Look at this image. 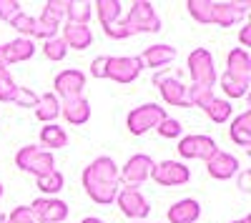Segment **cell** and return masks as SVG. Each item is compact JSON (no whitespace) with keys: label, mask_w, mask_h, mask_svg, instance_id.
I'll return each instance as SVG.
<instances>
[{"label":"cell","mask_w":251,"mask_h":223,"mask_svg":"<svg viewBox=\"0 0 251 223\" xmlns=\"http://www.w3.org/2000/svg\"><path fill=\"white\" fill-rule=\"evenodd\" d=\"M93 10H96V15H98V20H100L103 30H106V28H111L113 23H118V20H121L123 5L118 3V0H96Z\"/></svg>","instance_id":"25"},{"label":"cell","mask_w":251,"mask_h":223,"mask_svg":"<svg viewBox=\"0 0 251 223\" xmlns=\"http://www.w3.org/2000/svg\"><path fill=\"white\" fill-rule=\"evenodd\" d=\"M40 143H43L46 148H50V153H53L55 148L68 146V133L55 123H48L46 128H40Z\"/></svg>","instance_id":"26"},{"label":"cell","mask_w":251,"mask_h":223,"mask_svg":"<svg viewBox=\"0 0 251 223\" xmlns=\"http://www.w3.org/2000/svg\"><path fill=\"white\" fill-rule=\"evenodd\" d=\"M153 83L161 90L163 103H169L174 108H188V95H186V86L181 83V75L178 73H156L153 75Z\"/></svg>","instance_id":"9"},{"label":"cell","mask_w":251,"mask_h":223,"mask_svg":"<svg viewBox=\"0 0 251 223\" xmlns=\"http://www.w3.org/2000/svg\"><path fill=\"white\" fill-rule=\"evenodd\" d=\"M186 66H188V73H191L194 86L214 88V83H216V66H214L211 50H206V48L191 50V55H188V60H186Z\"/></svg>","instance_id":"5"},{"label":"cell","mask_w":251,"mask_h":223,"mask_svg":"<svg viewBox=\"0 0 251 223\" xmlns=\"http://www.w3.org/2000/svg\"><path fill=\"white\" fill-rule=\"evenodd\" d=\"M206 115L214 120V123H226L231 118V103L226 98H214L211 103L206 106Z\"/></svg>","instance_id":"31"},{"label":"cell","mask_w":251,"mask_h":223,"mask_svg":"<svg viewBox=\"0 0 251 223\" xmlns=\"http://www.w3.org/2000/svg\"><path fill=\"white\" fill-rule=\"evenodd\" d=\"M60 115L66 118L71 126H86L91 120V100L86 95H75V98L63 100Z\"/></svg>","instance_id":"17"},{"label":"cell","mask_w":251,"mask_h":223,"mask_svg":"<svg viewBox=\"0 0 251 223\" xmlns=\"http://www.w3.org/2000/svg\"><path fill=\"white\" fill-rule=\"evenodd\" d=\"M63 183H66V178H63L60 171H53V173H48V176L35 178L38 191L43 193V196H48V198H53L55 193H60V191H63Z\"/></svg>","instance_id":"29"},{"label":"cell","mask_w":251,"mask_h":223,"mask_svg":"<svg viewBox=\"0 0 251 223\" xmlns=\"http://www.w3.org/2000/svg\"><path fill=\"white\" fill-rule=\"evenodd\" d=\"M15 166L25 173H33L35 178L48 176L55 171V158L50 151H43L38 146H23L15 153Z\"/></svg>","instance_id":"3"},{"label":"cell","mask_w":251,"mask_h":223,"mask_svg":"<svg viewBox=\"0 0 251 223\" xmlns=\"http://www.w3.org/2000/svg\"><path fill=\"white\" fill-rule=\"evenodd\" d=\"M66 10H68V0H48L43 5V13L35 18V38H43V40L55 38L60 20L66 18Z\"/></svg>","instance_id":"7"},{"label":"cell","mask_w":251,"mask_h":223,"mask_svg":"<svg viewBox=\"0 0 251 223\" xmlns=\"http://www.w3.org/2000/svg\"><path fill=\"white\" fill-rule=\"evenodd\" d=\"M186 8H188V13H191V18L196 23H203V25L211 23V18H214V3L211 0H188Z\"/></svg>","instance_id":"30"},{"label":"cell","mask_w":251,"mask_h":223,"mask_svg":"<svg viewBox=\"0 0 251 223\" xmlns=\"http://www.w3.org/2000/svg\"><path fill=\"white\" fill-rule=\"evenodd\" d=\"M80 180H83V188H86L88 198L100 203V206H111L116 201V193L121 191L118 166L108 156H98L96 160H91V163L83 168Z\"/></svg>","instance_id":"1"},{"label":"cell","mask_w":251,"mask_h":223,"mask_svg":"<svg viewBox=\"0 0 251 223\" xmlns=\"http://www.w3.org/2000/svg\"><path fill=\"white\" fill-rule=\"evenodd\" d=\"M80 223H106L103 218H98V216H88V218H83Z\"/></svg>","instance_id":"42"},{"label":"cell","mask_w":251,"mask_h":223,"mask_svg":"<svg viewBox=\"0 0 251 223\" xmlns=\"http://www.w3.org/2000/svg\"><path fill=\"white\" fill-rule=\"evenodd\" d=\"M60 115V100L53 93H40L35 100V118L43 120V123H53V120Z\"/></svg>","instance_id":"24"},{"label":"cell","mask_w":251,"mask_h":223,"mask_svg":"<svg viewBox=\"0 0 251 223\" xmlns=\"http://www.w3.org/2000/svg\"><path fill=\"white\" fill-rule=\"evenodd\" d=\"M106 60H108V55H98L91 63V75L93 78H106Z\"/></svg>","instance_id":"39"},{"label":"cell","mask_w":251,"mask_h":223,"mask_svg":"<svg viewBox=\"0 0 251 223\" xmlns=\"http://www.w3.org/2000/svg\"><path fill=\"white\" fill-rule=\"evenodd\" d=\"M66 53H68V48H66V43H63V38H50V40H43V55L48 58V60H53V63H60L63 58H66Z\"/></svg>","instance_id":"35"},{"label":"cell","mask_w":251,"mask_h":223,"mask_svg":"<svg viewBox=\"0 0 251 223\" xmlns=\"http://www.w3.org/2000/svg\"><path fill=\"white\" fill-rule=\"evenodd\" d=\"M239 40H241L244 50H246V48H251V25H244V28H241V33H239Z\"/></svg>","instance_id":"41"},{"label":"cell","mask_w":251,"mask_h":223,"mask_svg":"<svg viewBox=\"0 0 251 223\" xmlns=\"http://www.w3.org/2000/svg\"><path fill=\"white\" fill-rule=\"evenodd\" d=\"M28 208H30L35 223H63L68 218V203L55 198V196L53 198H48V196L35 198Z\"/></svg>","instance_id":"11"},{"label":"cell","mask_w":251,"mask_h":223,"mask_svg":"<svg viewBox=\"0 0 251 223\" xmlns=\"http://www.w3.org/2000/svg\"><path fill=\"white\" fill-rule=\"evenodd\" d=\"M83 88H86V73L78 70V68H68V70H60L53 78V95L55 98H75L83 95Z\"/></svg>","instance_id":"12"},{"label":"cell","mask_w":251,"mask_h":223,"mask_svg":"<svg viewBox=\"0 0 251 223\" xmlns=\"http://www.w3.org/2000/svg\"><path fill=\"white\" fill-rule=\"evenodd\" d=\"M143 70L141 55H108L106 60V78L116 80V83H133Z\"/></svg>","instance_id":"8"},{"label":"cell","mask_w":251,"mask_h":223,"mask_svg":"<svg viewBox=\"0 0 251 223\" xmlns=\"http://www.w3.org/2000/svg\"><path fill=\"white\" fill-rule=\"evenodd\" d=\"M18 13H23V10H20V3H18V0H0V20L10 23V20H13Z\"/></svg>","instance_id":"37"},{"label":"cell","mask_w":251,"mask_h":223,"mask_svg":"<svg viewBox=\"0 0 251 223\" xmlns=\"http://www.w3.org/2000/svg\"><path fill=\"white\" fill-rule=\"evenodd\" d=\"M236 176H239V188H241L244 193H249V191H251V173H249V171H239Z\"/></svg>","instance_id":"40"},{"label":"cell","mask_w":251,"mask_h":223,"mask_svg":"<svg viewBox=\"0 0 251 223\" xmlns=\"http://www.w3.org/2000/svg\"><path fill=\"white\" fill-rule=\"evenodd\" d=\"M163 118H166V111L158 103H143V106H138L128 113L126 126H128L131 135H143L149 131H156Z\"/></svg>","instance_id":"6"},{"label":"cell","mask_w":251,"mask_h":223,"mask_svg":"<svg viewBox=\"0 0 251 223\" xmlns=\"http://www.w3.org/2000/svg\"><path fill=\"white\" fill-rule=\"evenodd\" d=\"M231 140L241 148H249L251 146V111H244L239 113L234 120H231V131H228Z\"/></svg>","instance_id":"23"},{"label":"cell","mask_w":251,"mask_h":223,"mask_svg":"<svg viewBox=\"0 0 251 223\" xmlns=\"http://www.w3.org/2000/svg\"><path fill=\"white\" fill-rule=\"evenodd\" d=\"M0 48H3V55L8 60V66L10 63H23V60H30L35 55V43L28 40V38H15V40H10V43L0 45Z\"/></svg>","instance_id":"20"},{"label":"cell","mask_w":251,"mask_h":223,"mask_svg":"<svg viewBox=\"0 0 251 223\" xmlns=\"http://www.w3.org/2000/svg\"><path fill=\"white\" fill-rule=\"evenodd\" d=\"M18 93H20V86L13 80L10 70H0V100L3 103H15Z\"/></svg>","instance_id":"32"},{"label":"cell","mask_w":251,"mask_h":223,"mask_svg":"<svg viewBox=\"0 0 251 223\" xmlns=\"http://www.w3.org/2000/svg\"><path fill=\"white\" fill-rule=\"evenodd\" d=\"M221 90L228 95V98H244L246 95V90H249V83L251 80H244V78H236V75H231V73H224L221 75Z\"/></svg>","instance_id":"28"},{"label":"cell","mask_w":251,"mask_h":223,"mask_svg":"<svg viewBox=\"0 0 251 223\" xmlns=\"http://www.w3.org/2000/svg\"><path fill=\"white\" fill-rule=\"evenodd\" d=\"M133 223H146V221H133Z\"/></svg>","instance_id":"46"},{"label":"cell","mask_w":251,"mask_h":223,"mask_svg":"<svg viewBox=\"0 0 251 223\" xmlns=\"http://www.w3.org/2000/svg\"><path fill=\"white\" fill-rule=\"evenodd\" d=\"M199 216H201V206L194 198L176 201V203L169 208V221L171 223H196Z\"/></svg>","instance_id":"21"},{"label":"cell","mask_w":251,"mask_h":223,"mask_svg":"<svg viewBox=\"0 0 251 223\" xmlns=\"http://www.w3.org/2000/svg\"><path fill=\"white\" fill-rule=\"evenodd\" d=\"M116 203L121 208V213L131 221H143L146 216L151 213V206L149 201L143 198L141 191H133V188H121L116 193Z\"/></svg>","instance_id":"13"},{"label":"cell","mask_w":251,"mask_h":223,"mask_svg":"<svg viewBox=\"0 0 251 223\" xmlns=\"http://www.w3.org/2000/svg\"><path fill=\"white\" fill-rule=\"evenodd\" d=\"M251 3L249 0H234V3H214V18L211 23L221 25V28H231L236 23H241V20L246 18Z\"/></svg>","instance_id":"15"},{"label":"cell","mask_w":251,"mask_h":223,"mask_svg":"<svg viewBox=\"0 0 251 223\" xmlns=\"http://www.w3.org/2000/svg\"><path fill=\"white\" fill-rule=\"evenodd\" d=\"M153 160L151 156H146V153H136L131 156L128 160H126V166L118 168V183H123V188H133L138 191L146 180L151 178V171H153Z\"/></svg>","instance_id":"4"},{"label":"cell","mask_w":251,"mask_h":223,"mask_svg":"<svg viewBox=\"0 0 251 223\" xmlns=\"http://www.w3.org/2000/svg\"><path fill=\"white\" fill-rule=\"evenodd\" d=\"M63 43H66V48H73V50H86L93 43V33L88 25L66 23L63 25Z\"/></svg>","instance_id":"18"},{"label":"cell","mask_w":251,"mask_h":223,"mask_svg":"<svg viewBox=\"0 0 251 223\" xmlns=\"http://www.w3.org/2000/svg\"><path fill=\"white\" fill-rule=\"evenodd\" d=\"M93 13V3H86V0H68V10H66V23L73 25H88Z\"/></svg>","instance_id":"27"},{"label":"cell","mask_w":251,"mask_h":223,"mask_svg":"<svg viewBox=\"0 0 251 223\" xmlns=\"http://www.w3.org/2000/svg\"><path fill=\"white\" fill-rule=\"evenodd\" d=\"M121 25L126 30V35H138V33H158L161 30V18L153 10L151 3L146 0H138V3L131 5L128 15L121 20Z\"/></svg>","instance_id":"2"},{"label":"cell","mask_w":251,"mask_h":223,"mask_svg":"<svg viewBox=\"0 0 251 223\" xmlns=\"http://www.w3.org/2000/svg\"><path fill=\"white\" fill-rule=\"evenodd\" d=\"M206 171H208V176L216 178V180H228V178H234L241 171V166H239V158L236 156L216 151L211 158L206 160Z\"/></svg>","instance_id":"16"},{"label":"cell","mask_w":251,"mask_h":223,"mask_svg":"<svg viewBox=\"0 0 251 223\" xmlns=\"http://www.w3.org/2000/svg\"><path fill=\"white\" fill-rule=\"evenodd\" d=\"M226 73L244 78V80H251V58L244 48H234L226 55Z\"/></svg>","instance_id":"22"},{"label":"cell","mask_w":251,"mask_h":223,"mask_svg":"<svg viewBox=\"0 0 251 223\" xmlns=\"http://www.w3.org/2000/svg\"><path fill=\"white\" fill-rule=\"evenodd\" d=\"M156 133H158L161 138H178V135L183 133V128H181V123H178L176 118H169V115H166L161 123H158Z\"/></svg>","instance_id":"36"},{"label":"cell","mask_w":251,"mask_h":223,"mask_svg":"<svg viewBox=\"0 0 251 223\" xmlns=\"http://www.w3.org/2000/svg\"><path fill=\"white\" fill-rule=\"evenodd\" d=\"M10 66H8V60H5V55H3V48H0V70H8Z\"/></svg>","instance_id":"43"},{"label":"cell","mask_w":251,"mask_h":223,"mask_svg":"<svg viewBox=\"0 0 251 223\" xmlns=\"http://www.w3.org/2000/svg\"><path fill=\"white\" fill-rule=\"evenodd\" d=\"M151 178L158 186L176 188V186H186L188 180H191V168H186L183 163H178V160H161V163L153 166Z\"/></svg>","instance_id":"10"},{"label":"cell","mask_w":251,"mask_h":223,"mask_svg":"<svg viewBox=\"0 0 251 223\" xmlns=\"http://www.w3.org/2000/svg\"><path fill=\"white\" fill-rule=\"evenodd\" d=\"M219 151L216 140L208 138V135H186L181 138L178 143V156L181 158H188V160H208L214 153Z\"/></svg>","instance_id":"14"},{"label":"cell","mask_w":251,"mask_h":223,"mask_svg":"<svg viewBox=\"0 0 251 223\" xmlns=\"http://www.w3.org/2000/svg\"><path fill=\"white\" fill-rule=\"evenodd\" d=\"M0 198H3V183H0Z\"/></svg>","instance_id":"45"},{"label":"cell","mask_w":251,"mask_h":223,"mask_svg":"<svg viewBox=\"0 0 251 223\" xmlns=\"http://www.w3.org/2000/svg\"><path fill=\"white\" fill-rule=\"evenodd\" d=\"M10 28H15V30L20 33V38L33 40V38H35V18L28 15V13H18V15L10 20Z\"/></svg>","instance_id":"33"},{"label":"cell","mask_w":251,"mask_h":223,"mask_svg":"<svg viewBox=\"0 0 251 223\" xmlns=\"http://www.w3.org/2000/svg\"><path fill=\"white\" fill-rule=\"evenodd\" d=\"M174 58H176V48L174 45H166V43L149 45V48L143 50V55H141L143 68H163V66H169Z\"/></svg>","instance_id":"19"},{"label":"cell","mask_w":251,"mask_h":223,"mask_svg":"<svg viewBox=\"0 0 251 223\" xmlns=\"http://www.w3.org/2000/svg\"><path fill=\"white\" fill-rule=\"evenodd\" d=\"M231 223H251V218H249V216H244V218H239V221H231Z\"/></svg>","instance_id":"44"},{"label":"cell","mask_w":251,"mask_h":223,"mask_svg":"<svg viewBox=\"0 0 251 223\" xmlns=\"http://www.w3.org/2000/svg\"><path fill=\"white\" fill-rule=\"evenodd\" d=\"M188 95V106H199L206 111V106L214 100V88H201V86H191L186 90Z\"/></svg>","instance_id":"34"},{"label":"cell","mask_w":251,"mask_h":223,"mask_svg":"<svg viewBox=\"0 0 251 223\" xmlns=\"http://www.w3.org/2000/svg\"><path fill=\"white\" fill-rule=\"evenodd\" d=\"M8 223H35V218H33V213H30L28 206H18V208L10 211Z\"/></svg>","instance_id":"38"}]
</instances>
